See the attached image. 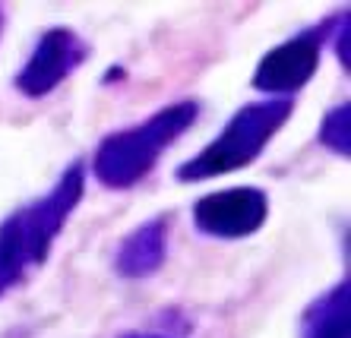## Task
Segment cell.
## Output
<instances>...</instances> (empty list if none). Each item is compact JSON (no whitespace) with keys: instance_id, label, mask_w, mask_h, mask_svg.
Listing matches in <instances>:
<instances>
[{"instance_id":"cell-1","label":"cell","mask_w":351,"mask_h":338,"mask_svg":"<svg viewBox=\"0 0 351 338\" xmlns=\"http://www.w3.org/2000/svg\"><path fill=\"white\" fill-rule=\"evenodd\" d=\"M266 215V203L254 190H228L206 196L196 206V222L215 234H247Z\"/></svg>"},{"instance_id":"cell-2","label":"cell","mask_w":351,"mask_h":338,"mask_svg":"<svg viewBox=\"0 0 351 338\" xmlns=\"http://www.w3.org/2000/svg\"><path fill=\"white\" fill-rule=\"evenodd\" d=\"M317 66V38H298V42L278 48L266 64L260 66V76H256V86H298L304 83L311 70Z\"/></svg>"}]
</instances>
